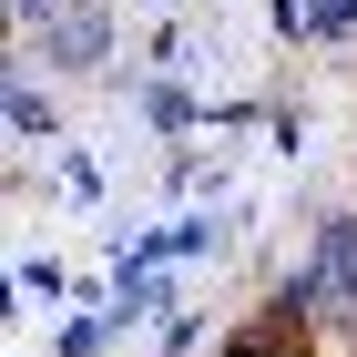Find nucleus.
I'll return each mask as SVG.
<instances>
[{"instance_id":"423d86ee","label":"nucleus","mask_w":357,"mask_h":357,"mask_svg":"<svg viewBox=\"0 0 357 357\" xmlns=\"http://www.w3.org/2000/svg\"><path fill=\"white\" fill-rule=\"evenodd\" d=\"M52 10H61V0H10V21H52Z\"/></svg>"},{"instance_id":"f257e3e1","label":"nucleus","mask_w":357,"mask_h":357,"mask_svg":"<svg viewBox=\"0 0 357 357\" xmlns=\"http://www.w3.org/2000/svg\"><path fill=\"white\" fill-rule=\"evenodd\" d=\"M306 296L357 327V215H327V225H317V275H306Z\"/></svg>"},{"instance_id":"20e7f679","label":"nucleus","mask_w":357,"mask_h":357,"mask_svg":"<svg viewBox=\"0 0 357 357\" xmlns=\"http://www.w3.org/2000/svg\"><path fill=\"white\" fill-rule=\"evenodd\" d=\"M225 357H296V337H286V317H266V327H245Z\"/></svg>"},{"instance_id":"f03ea898","label":"nucleus","mask_w":357,"mask_h":357,"mask_svg":"<svg viewBox=\"0 0 357 357\" xmlns=\"http://www.w3.org/2000/svg\"><path fill=\"white\" fill-rule=\"evenodd\" d=\"M102 52H112V21H102V0H61L52 21H41V61H61V72H92Z\"/></svg>"},{"instance_id":"39448f33","label":"nucleus","mask_w":357,"mask_h":357,"mask_svg":"<svg viewBox=\"0 0 357 357\" xmlns=\"http://www.w3.org/2000/svg\"><path fill=\"white\" fill-rule=\"evenodd\" d=\"M317 31H357V0H317Z\"/></svg>"},{"instance_id":"7ed1b4c3","label":"nucleus","mask_w":357,"mask_h":357,"mask_svg":"<svg viewBox=\"0 0 357 357\" xmlns=\"http://www.w3.org/2000/svg\"><path fill=\"white\" fill-rule=\"evenodd\" d=\"M10 133H21V143H52V102H41L31 82H10Z\"/></svg>"}]
</instances>
